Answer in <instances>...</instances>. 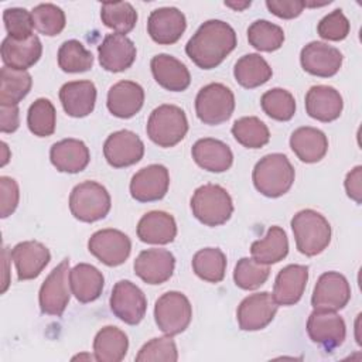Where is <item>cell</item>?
<instances>
[{
    "instance_id": "37",
    "label": "cell",
    "mask_w": 362,
    "mask_h": 362,
    "mask_svg": "<svg viewBox=\"0 0 362 362\" xmlns=\"http://www.w3.org/2000/svg\"><path fill=\"white\" fill-rule=\"evenodd\" d=\"M194 273L208 283H219L225 277L226 256L218 247H205L192 257Z\"/></svg>"
},
{
    "instance_id": "11",
    "label": "cell",
    "mask_w": 362,
    "mask_h": 362,
    "mask_svg": "<svg viewBox=\"0 0 362 362\" xmlns=\"http://www.w3.org/2000/svg\"><path fill=\"white\" fill-rule=\"evenodd\" d=\"M109 303L112 313L129 325H137L147 311L144 293L129 280H119L113 286Z\"/></svg>"
},
{
    "instance_id": "39",
    "label": "cell",
    "mask_w": 362,
    "mask_h": 362,
    "mask_svg": "<svg viewBox=\"0 0 362 362\" xmlns=\"http://www.w3.org/2000/svg\"><path fill=\"white\" fill-rule=\"evenodd\" d=\"M235 140L247 148H260L270 140L269 127L256 116L238 119L230 129Z\"/></svg>"
},
{
    "instance_id": "51",
    "label": "cell",
    "mask_w": 362,
    "mask_h": 362,
    "mask_svg": "<svg viewBox=\"0 0 362 362\" xmlns=\"http://www.w3.org/2000/svg\"><path fill=\"white\" fill-rule=\"evenodd\" d=\"M0 130L3 133H13L20 126V115L17 105H0Z\"/></svg>"
},
{
    "instance_id": "4",
    "label": "cell",
    "mask_w": 362,
    "mask_h": 362,
    "mask_svg": "<svg viewBox=\"0 0 362 362\" xmlns=\"http://www.w3.org/2000/svg\"><path fill=\"white\" fill-rule=\"evenodd\" d=\"M192 215L206 226L223 225L233 214L229 192L218 184H204L191 197Z\"/></svg>"
},
{
    "instance_id": "7",
    "label": "cell",
    "mask_w": 362,
    "mask_h": 362,
    "mask_svg": "<svg viewBox=\"0 0 362 362\" xmlns=\"http://www.w3.org/2000/svg\"><path fill=\"white\" fill-rule=\"evenodd\" d=\"M235 110V95L223 83H208L199 89L195 98V113L205 124H221Z\"/></svg>"
},
{
    "instance_id": "23",
    "label": "cell",
    "mask_w": 362,
    "mask_h": 362,
    "mask_svg": "<svg viewBox=\"0 0 362 362\" xmlns=\"http://www.w3.org/2000/svg\"><path fill=\"white\" fill-rule=\"evenodd\" d=\"M344 100L341 93L328 85L311 86L305 95V110L310 117L328 123L341 116Z\"/></svg>"
},
{
    "instance_id": "6",
    "label": "cell",
    "mask_w": 362,
    "mask_h": 362,
    "mask_svg": "<svg viewBox=\"0 0 362 362\" xmlns=\"http://www.w3.org/2000/svg\"><path fill=\"white\" fill-rule=\"evenodd\" d=\"M112 206L107 189L96 181H83L74 187L69 195L71 214L81 222L103 219Z\"/></svg>"
},
{
    "instance_id": "54",
    "label": "cell",
    "mask_w": 362,
    "mask_h": 362,
    "mask_svg": "<svg viewBox=\"0 0 362 362\" xmlns=\"http://www.w3.org/2000/svg\"><path fill=\"white\" fill-rule=\"evenodd\" d=\"M1 148H3V160H1V165H6L7 161H8V154H7V144L3 141L1 143Z\"/></svg>"
},
{
    "instance_id": "22",
    "label": "cell",
    "mask_w": 362,
    "mask_h": 362,
    "mask_svg": "<svg viewBox=\"0 0 362 362\" xmlns=\"http://www.w3.org/2000/svg\"><path fill=\"white\" fill-rule=\"evenodd\" d=\"M308 280V267L304 264H287L274 280L273 298L279 305H293L300 301Z\"/></svg>"
},
{
    "instance_id": "34",
    "label": "cell",
    "mask_w": 362,
    "mask_h": 362,
    "mask_svg": "<svg viewBox=\"0 0 362 362\" xmlns=\"http://www.w3.org/2000/svg\"><path fill=\"white\" fill-rule=\"evenodd\" d=\"M252 257L262 264H274L283 260L288 253V239L283 228H269L263 239L255 240L250 246Z\"/></svg>"
},
{
    "instance_id": "53",
    "label": "cell",
    "mask_w": 362,
    "mask_h": 362,
    "mask_svg": "<svg viewBox=\"0 0 362 362\" xmlns=\"http://www.w3.org/2000/svg\"><path fill=\"white\" fill-rule=\"evenodd\" d=\"M225 6L226 7H230V8H233V10H238V11H242V10H245L246 7H249L250 6V1H242V3H236V1H225Z\"/></svg>"
},
{
    "instance_id": "28",
    "label": "cell",
    "mask_w": 362,
    "mask_h": 362,
    "mask_svg": "<svg viewBox=\"0 0 362 362\" xmlns=\"http://www.w3.org/2000/svg\"><path fill=\"white\" fill-rule=\"evenodd\" d=\"M49 160L58 171L75 174L86 168L90 161V153L82 140L64 139L52 144Z\"/></svg>"
},
{
    "instance_id": "33",
    "label": "cell",
    "mask_w": 362,
    "mask_h": 362,
    "mask_svg": "<svg viewBox=\"0 0 362 362\" xmlns=\"http://www.w3.org/2000/svg\"><path fill=\"white\" fill-rule=\"evenodd\" d=\"M127 349V335L117 327H103L95 335L93 354L99 362H120L126 356Z\"/></svg>"
},
{
    "instance_id": "47",
    "label": "cell",
    "mask_w": 362,
    "mask_h": 362,
    "mask_svg": "<svg viewBox=\"0 0 362 362\" xmlns=\"http://www.w3.org/2000/svg\"><path fill=\"white\" fill-rule=\"evenodd\" d=\"M3 21L8 37L14 40H27L34 35V21L31 11L23 7H11L3 11Z\"/></svg>"
},
{
    "instance_id": "9",
    "label": "cell",
    "mask_w": 362,
    "mask_h": 362,
    "mask_svg": "<svg viewBox=\"0 0 362 362\" xmlns=\"http://www.w3.org/2000/svg\"><path fill=\"white\" fill-rule=\"evenodd\" d=\"M69 272V260L64 259L41 284L38 301L44 314L57 317L64 314L71 298Z\"/></svg>"
},
{
    "instance_id": "8",
    "label": "cell",
    "mask_w": 362,
    "mask_h": 362,
    "mask_svg": "<svg viewBox=\"0 0 362 362\" xmlns=\"http://www.w3.org/2000/svg\"><path fill=\"white\" fill-rule=\"evenodd\" d=\"M192 318V307L185 294L167 291L158 297L154 305V320L160 331L174 337L184 332Z\"/></svg>"
},
{
    "instance_id": "5",
    "label": "cell",
    "mask_w": 362,
    "mask_h": 362,
    "mask_svg": "<svg viewBox=\"0 0 362 362\" xmlns=\"http://www.w3.org/2000/svg\"><path fill=\"white\" fill-rule=\"evenodd\" d=\"M146 132L157 146L164 148L174 147L188 132L185 112L175 105H160L150 113Z\"/></svg>"
},
{
    "instance_id": "52",
    "label": "cell",
    "mask_w": 362,
    "mask_h": 362,
    "mask_svg": "<svg viewBox=\"0 0 362 362\" xmlns=\"http://www.w3.org/2000/svg\"><path fill=\"white\" fill-rule=\"evenodd\" d=\"M362 167L356 165L354 170H351L346 174L345 178V191L351 199H354L356 204H361L362 197Z\"/></svg>"
},
{
    "instance_id": "40",
    "label": "cell",
    "mask_w": 362,
    "mask_h": 362,
    "mask_svg": "<svg viewBox=\"0 0 362 362\" xmlns=\"http://www.w3.org/2000/svg\"><path fill=\"white\" fill-rule=\"evenodd\" d=\"M247 41L257 51L272 52L283 45L284 31L267 20H256L247 28Z\"/></svg>"
},
{
    "instance_id": "32",
    "label": "cell",
    "mask_w": 362,
    "mask_h": 362,
    "mask_svg": "<svg viewBox=\"0 0 362 362\" xmlns=\"http://www.w3.org/2000/svg\"><path fill=\"white\" fill-rule=\"evenodd\" d=\"M71 291L79 303H90L100 297L105 279L99 269L88 263H78L69 272Z\"/></svg>"
},
{
    "instance_id": "35",
    "label": "cell",
    "mask_w": 362,
    "mask_h": 362,
    "mask_svg": "<svg viewBox=\"0 0 362 362\" xmlns=\"http://www.w3.org/2000/svg\"><path fill=\"white\" fill-rule=\"evenodd\" d=\"M233 75L240 86L253 89L266 83L272 78L273 71L262 55L246 54L236 61Z\"/></svg>"
},
{
    "instance_id": "19",
    "label": "cell",
    "mask_w": 362,
    "mask_h": 362,
    "mask_svg": "<svg viewBox=\"0 0 362 362\" xmlns=\"http://www.w3.org/2000/svg\"><path fill=\"white\" fill-rule=\"evenodd\" d=\"M300 62L305 72L320 76H334L342 65V54L338 48L321 41H311L303 47Z\"/></svg>"
},
{
    "instance_id": "24",
    "label": "cell",
    "mask_w": 362,
    "mask_h": 362,
    "mask_svg": "<svg viewBox=\"0 0 362 362\" xmlns=\"http://www.w3.org/2000/svg\"><path fill=\"white\" fill-rule=\"evenodd\" d=\"M144 103V89L133 81H119L107 92L106 106L120 119H130L140 112Z\"/></svg>"
},
{
    "instance_id": "20",
    "label": "cell",
    "mask_w": 362,
    "mask_h": 362,
    "mask_svg": "<svg viewBox=\"0 0 362 362\" xmlns=\"http://www.w3.org/2000/svg\"><path fill=\"white\" fill-rule=\"evenodd\" d=\"M18 280H33L47 267L51 253L45 245L37 240H24L10 250Z\"/></svg>"
},
{
    "instance_id": "12",
    "label": "cell",
    "mask_w": 362,
    "mask_h": 362,
    "mask_svg": "<svg viewBox=\"0 0 362 362\" xmlns=\"http://www.w3.org/2000/svg\"><path fill=\"white\" fill-rule=\"evenodd\" d=\"M307 332L313 342L331 351L342 345L346 335V327L344 318L338 315L337 311L314 308L307 320Z\"/></svg>"
},
{
    "instance_id": "1",
    "label": "cell",
    "mask_w": 362,
    "mask_h": 362,
    "mask_svg": "<svg viewBox=\"0 0 362 362\" xmlns=\"http://www.w3.org/2000/svg\"><path fill=\"white\" fill-rule=\"evenodd\" d=\"M235 30L222 20H208L188 40L185 52L201 69L216 68L236 47Z\"/></svg>"
},
{
    "instance_id": "26",
    "label": "cell",
    "mask_w": 362,
    "mask_h": 362,
    "mask_svg": "<svg viewBox=\"0 0 362 362\" xmlns=\"http://www.w3.org/2000/svg\"><path fill=\"white\" fill-rule=\"evenodd\" d=\"M150 68L156 82L167 90L182 92L191 83L188 68L173 55L158 54L153 57Z\"/></svg>"
},
{
    "instance_id": "36",
    "label": "cell",
    "mask_w": 362,
    "mask_h": 362,
    "mask_svg": "<svg viewBox=\"0 0 362 362\" xmlns=\"http://www.w3.org/2000/svg\"><path fill=\"white\" fill-rule=\"evenodd\" d=\"M31 85L33 79L27 71L3 66L0 69V105H18L28 95Z\"/></svg>"
},
{
    "instance_id": "41",
    "label": "cell",
    "mask_w": 362,
    "mask_h": 362,
    "mask_svg": "<svg viewBox=\"0 0 362 362\" xmlns=\"http://www.w3.org/2000/svg\"><path fill=\"white\" fill-rule=\"evenodd\" d=\"M30 132L38 137H48L55 132L57 112L52 102L47 98H38L31 103L27 113Z\"/></svg>"
},
{
    "instance_id": "2",
    "label": "cell",
    "mask_w": 362,
    "mask_h": 362,
    "mask_svg": "<svg viewBox=\"0 0 362 362\" xmlns=\"http://www.w3.org/2000/svg\"><path fill=\"white\" fill-rule=\"evenodd\" d=\"M294 167L281 153H272L260 158L253 168L255 188L269 198L284 195L294 182Z\"/></svg>"
},
{
    "instance_id": "50",
    "label": "cell",
    "mask_w": 362,
    "mask_h": 362,
    "mask_svg": "<svg viewBox=\"0 0 362 362\" xmlns=\"http://www.w3.org/2000/svg\"><path fill=\"white\" fill-rule=\"evenodd\" d=\"M269 11L280 18L291 20L298 17L304 10V1L300 0H267Z\"/></svg>"
},
{
    "instance_id": "42",
    "label": "cell",
    "mask_w": 362,
    "mask_h": 362,
    "mask_svg": "<svg viewBox=\"0 0 362 362\" xmlns=\"http://www.w3.org/2000/svg\"><path fill=\"white\" fill-rule=\"evenodd\" d=\"M58 65L64 72H85L92 68L93 55L81 41L68 40L58 49Z\"/></svg>"
},
{
    "instance_id": "3",
    "label": "cell",
    "mask_w": 362,
    "mask_h": 362,
    "mask_svg": "<svg viewBox=\"0 0 362 362\" xmlns=\"http://www.w3.org/2000/svg\"><path fill=\"white\" fill-rule=\"evenodd\" d=\"M296 246L305 256L320 255L331 242V225L314 209H303L291 219Z\"/></svg>"
},
{
    "instance_id": "31",
    "label": "cell",
    "mask_w": 362,
    "mask_h": 362,
    "mask_svg": "<svg viewBox=\"0 0 362 362\" xmlns=\"http://www.w3.org/2000/svg\"><path fill=\"white\" fill-rule=\"evenodd\" d=\"M290 147L300 161L318 163L328 151V139L320 129L303 126L291 133Z\"/></svg>"
},
{
    "instance_id": "15",
    "label": "cell",
    "mask_w": 362,
    "mask_h": 362,
    "mask_svg": "<svg viewBox=\"0 0 362 362\" xmlns=\"http://www.w3.org/2000/svg\"><path fill=\"white\" fill-rule=\"evenodd\" d=\"M103 156L107 164L115 168L129 167L143 158L144 144L132 130H117L105 140Z\"/></svg>"
},
{
    "instance_id": "17",
    "label": "cell",
    "mask_w": 362,
    "mask_h": 362,
    "mask_svg": "<svg viewBox=\"0 0 362 362\" xmlns=\"http://www.w3.org/2000/svg\"><path fill=\"white\" fill-rule=\"evenodd\" d=\"M174 267V255L170 250L160 247L140 252L133 264L136 276H139L144 283L153 286L165 283L173 276Z\"/></svg>"
},
{
    "instance_id": "27",
    "label": "cell",
    "mask_w": 362,
    "mask_h": 362,
    "mask_svg": "<svg viewBox=\"0 0 362 362\" xmlns=\"http://www.w3.org/2000/svg\"><path fill=\"white\" fill-rule=\"evenodd\" d=\"M42 54V45L40 38L34 34L27 40H14L6 37L1 42V61L4 66L27 71L38 62Z\"/></svg>"
},
{
    "instance_id": "10",
    "label": "cell",
    "mask_w": 362,
    "mask_h": 362,
    "mask_svg": "<svg viewBox=\"0 0 362 362\" xmlns=\"http://www.w3.org/2000/svg\"><path fill=\"white\" fill-rule=\"evenodd\" d=\"M89 252L103 264L116 267L123 264L132 252L130 238L119 229L96 230L88 240Z\"/></svg>"
},
{
    "instance_id": "46",
    "label": "cell",
    "mask_w": 362,
    "mask_h": 362,
    "mask_svg": "<svg viewBox=\"0 0 362 362\" xmlns=\"http://www.w3.org/2000/svg\"><path fill=\"white\" fill-rule=\"evenodd\" d=\"M177 359H178L177 345L170 335L150 339L140 348L139 354L136 355L137 362H157V361L175 362Z\"/></svg>"
},
{
    "instance_id": "25",
    "label": "cell",
    "mask_w": 362,
    "mask_h": 362,
    "mask_svg": "<svg viewBox=\"0 0 362 362\" xmlns=\"http://www.w3.org/2000/svg\"><path fill=\"white\" fill-rule=\"evenodd\" d=\"M59 100L68 116L85 117L95 109L96 86L90 81L66 82L59 89Z\"/></svg>"
},
{
    "instance_id": "16",
    "label": "cell",
    "mask_w": 362,
    "mask_h": 362,
    "mask_svg": "<svg viewBox=\"0 0 362 362\" xmlns=\"http://www.w3.org/2000/svg\"><path fill=\"white\" fill-rule=\"evenodd\" d=\"M170 187L168 170L161 164H150L139 170L130 181V195L139 202H153L165 197Z\"/></svg>"
},
{
    "instance_id": "49",
    "label": "cell",
    "mask_w": 362,
    "mask_h": 362,
    "mask_svg": "<svg viewBox=\"0 0 362 362\" xmlns=\"http://www.w3.org/2000/svg\"><path fill=\"white\" fill-rule=\"evenodd\" d=\"M20 199V189L16 180L11 177H0V216L7 218L11 215Z\"/></svg>"
},
{
    "instance_id": "29",
    "label": "cell",
    "mask_w": 362,
    "mask_h": 362,
    "mask_svg": "<svg viewBox=\"0 0 362 362\" xmlns=\"http://www.w3.org/2000/svg\"><path fill=\"white\" fill-rule=\"evenodd\" d=\"M194 161L204 170L211 173H223L230 168L233 163V154L230 147L212 137L199 139L195 141L191 150Z\"/></svg>"
},
{
    "instance_id": "38",
    "label": "cell",
    "mask_w": 362,
    "mask_h": 362,
    "mask_svg": "<svg viewBox=\"0 0 362 362\" xmlns=\"http://www.w3.org/2000/svg\"><path fill=\"white\" fill-rule=\"evenodd\" d=\"M100 18L106 27L126 35L137 23V11L127 1H106L100 7Z\"/></svg>"
},
{
    "instance_id": "48",
    "label": "cell",
    "mask_w": 362,
    "mask_h": 362,
    "mask_svg": "<svg viewBox=\"0 0 362 362\" xmlns=\"http://www.w3.org/2000/svg\"><path fill=\"white\" fill-rule=\"evenodd\" d=\"M351 24L341 8H337L322 17L317 25V33L328 41H342L349 34Z\"/></svg>"
},
{
    "instance_id": "43",
    "label": "cell",
    "mask_w": 362,
    "mask_h": 362,
    "mask_svg": "<svg viewBox=\"0 0 362 362\" xmlns=\"http://www.w3.org/2000/svg\"><path fill=\"white\" fill-rule=\"evenodd\" d=\"M260 106L269 117L279 122H287L296 113L294 96L283 88H273L264 92L260 98Z\"/></svg>"
},
{
    "instance_id": "44",
    "label": "cell",
    "mask_w": 362,
    "mask_h": 362,
    "mask_svg": "<svg viewBox=\"0 0 362 362\" xmlns=\"http://www.w3.org/2000/svg\"><path fill=\"white\" fill-rule=\"evenodd\" d=\"M270 269L267 264L256 262L253 257H242L233 270L235 284L242 290H256L269 279Z\"/></svg>"
},
{
    "instance_id": "21",
    "label": "cell",
    "mask_w": 362,
    "mask_h": 362,
    "mask_svg": "<svg viewBox=\"0 0 362 362\" xmlns=\"http://www.w3.org/2000/svg\"><path fill=\"white\" fill-rule=\"evenodd\" d=\"M99 64L109 72H122L130 68L136 59V45L122 34H107L98 47Z\"/></svg>"
},
{
    "instance_id": "13",
    "label": "cell",
    "mask_w": 362,
    "mask_h": 362,
    "mask_svg": "<svg viewBox=\"0 0 362 362\" xmlns=\"http://www.w3.org/2000/svg\"><path fill=\"white\" fill-rule=\"evenodd\" d=\"M279 304L269 291L255 293L242 300L238 307L236 318L242 331H259L267 327L276 313Z\"/></svg>"
},
{
    "instance_id": "14",
    "label": "cell",
    "mask_w": 362,
    "mask_h": 362,
    "mask_svg": "<svg viewBox=\"0 0 362 362\" xmlns=\"http://www.w3.org/2000/svg\"><path fill=\"white\" fill-rule=\"evenodd\" d=\"M351 298V286L338 272L322 273L313 291L311 304L315 310H342Z\"/></svg>"
},
{
    "instance_id": "18",
    "label": "cell",
    "mask_w": 362,
    "mask_h": 362,
    "mask_svg": "<svg viewBox=\"0 0 362 362\" xmlns=\"http://www.w3.org/2000/svg\"><path fill=\"white\" fill-rule=\"evenodd\" d=\"M187 28V18L177 7H160L150 13L147 33L151 40L161 45L177 42Z\"/></svg>"
},
{
    "instance_id": "30",
    "label": "cell",
    "mask_w": 362,
    "mask_h": 362,
    "mask_svg": "<svg viewBox=\"0 0 362 362\" xmlns=\"http://www.w3.org/2000/svg\"><path fill=\"white\" fill-rule=\"evenodd\" d=\"M177 236V223L173 215L164 211H150L137 223V238L150 245H167Z\"/></svg>"
},
{
    "instance_id": "45",
    "label": "cell",
    "mask_w": 362,
    "mask_h": 362,
    "mask_svg": "<svg viewBox=\"0 0 362 362\" xmlns=\"http://www.w3.org/2000/svg\"><path fill=\"white\" fill-rule=\"evenodd\" d=\"M34 28L48 37L58 35L66 24L65 13L61 7L52 3H41L31 10Z\"/></svg>"
}]
</instances>
